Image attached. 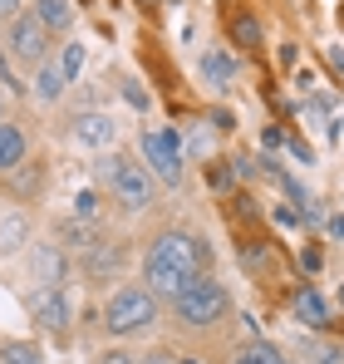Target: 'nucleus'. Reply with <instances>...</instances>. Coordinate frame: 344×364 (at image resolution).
Returning <instances> with one entry per match:
<instances>
[{"label": "nucleus", "instance_id": "3", "mask_svg": "<svg viewBox=\"0 0 344 364\" xmlns=\"http://www.w3.org/2000/svg\"><path fill=\"white\" fill-rule=\"evenodd\" d=\"M227 310H231V296H227V286H222L217 276H197V281L172 301V315H177L187 330H207V325H217Z\"/></svg>", "mask_w": 344, "mask_h": 364}, {"label": "nucleus", "instance_id": "20", "mask_svg": "<svg viewBox=\"0 0 344 364\" xmlns=\"http://www.w3.org/2000/svg\"><path fill=\"white\" fill-rule=\"evenodd\" d=\"M236 364H286V355H281V350H271V345H251Z\"/></svg>", "mask_w": 344, "mask_h": 364}, {"label": "nucleus", "instance_id": "17", "mask_svg": "<svg viewBox=\"0 0 344 364\" xmlns=\"http://www.w3.org/2000/svg\"><path fill=\"white\" fill-rule=\"evenodd\" d=\"M35 94H40V99H59V94H64V74H59V64H40Z\"/></svg>", "mask_w": 344, "mask_h": 364}, {"label": "nucleus", "instance_id": "9", "mask_svg": "<svg viewBox=\"0 0 344 364\" xmlns=\"http://www.w3.org/2000/svg\"><path fill=\"white\" fill-rule=\"evenodd\" d=\"M25 153H30V133H25V123L0 119V173H15V168L25 163Z\"/></svg>", "mask_w": 344, "mask_h": 364}, {"label": "nucleus", "instance_id": "5", "mask_svg": "<svg viewBox=\"0 0 344 364\" xmlns=\"http://www.w3.org/2000/svg\"><path fill=\"white\" fill-rule=\"evenodd\" d=\"M138 153H143V168L163 187H177L182 182V133H143L138 138Z\"/></svg>", "mask_w": 344, "mask_h": 364}, {"label": "nucleus", "instance_id": "23", "mask_svg": "<svg viewBox=\"0 0 344 364\" xmlns=\"http://www.w3.org/2000/svg\"><path fill=\"white\" fill-rule=\"evenodd\" d=\"M315 360H320V364H344V345H320Z\"/></svg>", "mask_w": 344, "mask_h": 364}, {"label": "nucleus", "instance_id": "15", "mask_svg": "<svg viewBox=\"0 0 344 364\" xmlns=\"http://www.w3.org/2000/svg\"><path fill=\"white\" fill-rule=\"evenodd\" d=\"M35 20H40L50 35H59V30L74 25V10H69V0H35Z\"/></svg>", "mask_w": 344, "mask_h": 364}, {"label": "nucleus", "instance_id": "13", "mask_svg": "<svg viewBox=\"0 0 344 364\" xmlns=\"http://www.w3.org/2000/svg\"><path fill=\"white\" fill-rule=\"evenodd\" d=\"M295 315H300V325H310V330H330V305L320 301V291H310V286L295 291Z\"/></svg>", "mask_w": 344, "mask_h": 364}, {"label": "nucleus", "instance_id": "24", "mask_svg": "<svg viewBox=\"0 0 344 364\" xmlns=\"http://www.w3.org/2000/svg\"><path fill=\"white\" fill-rule=\"evenodd\" d=\"M207 178H212V187H222V192L231 187V173H227V163H212V173H207Z\"/></svg>", "mask_w": 344, "mask_h": 364}, {"label": "nucleus", "instance_id": "2", "mask_svg": "<svg viewBox=\"0 0 344 364\" xmlns=\"http://www.w3.org/2000/svg\"><path fill=\"white\" fill-rule=\"evenodd\" d=\"M99 178L109 182V192H114L128 212H148V207H153V192H158V187H153V173H148L138 158L109 153V158L99 163Z\"/></svg>", "mask_w": 344, "mask_h": 364}, {"label": "nucleus", "instance_id": "6", "mask_svg": "<svg viewBox=\"0 0 344 364\" xmlns=\"http://www.w3.org/2000/svg\"><path fill=\"white\" fill-rule=\"evenodd\" d=\"M45 45H50V30L35 20V10L10 20V55L20 64H45Z\"/></svg>", "mask_w": 344, "mask_h": 364}, {"label": "nucleus", "instance_id": "16", "mask_svg": "<svg viewBox=\"0 0 344 364\" xmlns=\"http://www.w3.org/2000/svg\"><path fill=\"white\" fill-rule=\"evenodd\" d=\"M0 364H45V350L30 340H10V345H0Z\"/></svg>", "mask_w": 344, "mask_h": 364}, {"label": "nucleus", "instance_id": "27", "mask_svg": "<svg viewBox=\"0 0 344 364\" xmlns=\"http://www.w3.org/2000/svg\"><path fill=\"white\" fill-rule=\"evenodd\" d=\"M79 217H94V192H79Z\"/></svg>", "mask_w": 344, "mask_h": 364}, {"label": "nucleus", "instance_id": "7", "mask_svg": "<svg viewBox=\"0 0 344 364\" xmlns=\"http://www.w3.org/2000/svg\"><path fill=\"white\" fill-rule=\"evenodd\" d=\"M30 315L50 330V335H69V301L59 286H35L30 291Z\"/></svg>", "mask_w": 344, "mask_h": 364}, {"label": "nucleus", "instance_id": "12", "mask_svg": "<svg viewBox=\"0 0 344 364\" xmlns=\"http://www.w3.org/2000/svg\"><path fill=\"white\" fill-rule=\"evenodd\" d=\"M227 35L236 50H261V40H266V30H261V15L256 10H236L227 20Z\"/></svg>", "mask_w": 344, "mask_h": 364}, {"label": "nucleus", "instance_id": "28", "mask_svg": "<svg viewBox=\"0 0 344 364\" xmlns=\"http://www.w3.org/2000/svg\"><path fill=\"white\" fill-rule=\"evenodd\" d=\"M138 364H168V360L163 355H148V360H138Z\"/></svg>", "mask_w": 344, "mask_h": 364}, {"label": "nucleus", "instance_id": "19", "mask_svg": "<svg viewBox=\"0 0 344 364\" xmlns=\"http://www.w3.org/2000/svg\"><path fill=\"white\" fill-rule=\"evenodd\" d=\"M241 266H246L251 276H256V271H266V266H271V251H266V242H246V246H241Z\"/></svg>", "mask_w": 344, "mask_h": 364}, {"label": "nucleus", "instance_id": "22", "mask_svg": "<svg viewBox=\"0 0 344 364\" xmlns=\"http://www.w3.org/2000/svg\"><path fill=\"white\" fill-rule=\"evenodd\" d=\"M123 94H128V104H133V109H148V89H143L138 79H128V84H123Z\"/></svg>", "mask_w": 344, "mask_h": 364}, {"label": "nucleus", "instance_id": "26", "mask_svg": "<svg viewBox=\"0 0 344 364\" xmlns=\"http://www.w3.org/2000/svg\"><path fill=\"white\" fill-rule=\"evenodd\" d=\"M99 364H138V360H128L123 350H109V355H99Z\"/></svg>", "mask_w": 344, "mask_h": 364}, {"label": "nucleus", "instance_id": "11", "mask_svg": "<svg viewBox=\"0 0 344 364\" xmlns=\"http://www.w3.org/2000/svg\"><path fill=\"white\" fill-rule=\"evenodd\" d=\"M118 271H123V246L94 242L84 251V276H89V281H104V276H118Z\"/></svg>", "mask_w": 344, "mask_h": 364}, {"label": "nucleus", "instance_id": "29", "mask_svg": "<svg viewBox=\"0 0 344 364\" xmlns=\"http://www.w3.org/2000/svg\"><path fill=\"white\" fill-rule=\"evenodd\" d=\"M0 119H5V104H0Z\"/></svg>", "mask_w": 344, "mask_h": 364}, {"label": "nucleus", "instance_id": "4", "mask_svg": "<svg viewBox=\"0 0 344 364\" xmlns=\"http://www.w3.org/2000/svg\"><path fill=\"white\" fill-rule=\"evenodd\" d=\"M148 256H153V261H163L168 271H177V276H187V281L207 276V261H212V256H207V246L197 242L192 232H177V227H172V232H158L153 246H148Z\"/></svg>", "mask_w": 344, "mask_h": 364}, {"label": "nucleus", "instance_id": "10", "mask_svg": "<svg viewBox=\"0 0 344 364\" xmlns=\"http://www.w3.org/2000/svg\"><path fill=\"white\" fill-rule=\"evenodd\" d=\"M114 119H109V114H99V109H89V114H79V119H74V138H79V143H84V148H109V143H114Z\"/></svg>", "mask_w": 344, "mask_h": 364}, {"label": "nucleus", "instance_id": "8", "mask_svg": "<svg viewBox=\"0 0 344 364\" xmlns=\"http://www.w3.org/2000/svg\"><path fill=\"white\" fill-rule=\"evenodd\" d=\"M143 286H148V291H153L158 301H177V296H182V291H187L192 281H187V276H177V271H168L163 261L143 256Z\"/></svg>", "mask_w": 344, "mask_h": 364}, {"label": "nucleus", "instance_id": "25", "mask_svg": "<svg viewBox=\"0 0 344 364\" xmlns=\"http://www.w3.org/2000/svg\"><path fill=\"white\" fill-rule=\"evenodd\" d=\"M15 15H20V0H0V20H5V25H10V20H15Z\"/></svg>", "mask_w": 344, "mask_h": 364}, {"label": "nucleus", "instance_id": "1", "mask_svg": "<svg viewBox=\"0 0 344 364\" xmlns=\"http://www.w3.org/2000/svg\"><path fill=\"white\" fill-rule=\"evenodd\" d=\"M158 296L148 291V286H123L109 296L104 305V330L114 335V340H128V335H143V330H153L158 325Z\"/></svg>", "mask_w": 344, "mask_h": 364}, {"label": "nucleus", "instance_id": "21", "mask_svg": "<svg viewBox=\"0 0 344 364\" xmlns=\"http://www.w3.org/2000/svg\"><path fill=\"white\" fill-rule=\"evenodd\" d=\"M79 64H84V50H79V45H64V60H59V74H64V84L79 74Z\"/></svg>", "mask_w": 344, "mask_h": 364}, {"label": "nucleus", "instance_id": "18", "mask_svg": "<svg viewBox=\"0 0 344 364\" xmlns=\"http://www.w3.org/2000/svg\"><path fill=\"white\" fill-rule=\"evenodd\" d=\"M35 261H40V271H45V286H55L59 276H64V256H59L55 246H40V251H35Z\"/></svg>", "mask_w": 344, "mask_h": 364}, {"label": "nucleus", "instance_id": "14", "mask_svg": "<svg viewBox=\"0 0 344 364\" xmlns=\"http://www.w3.org/2000/svg\"><path fill=\"white\" fill-rule=\"evenodd\" d=\"M202 79H207L212 89L231 84V79H236V55H227V50H207V55H202Z\"/></svg>", "mask_w": 344, "mask_h": 364}]
</instances>
